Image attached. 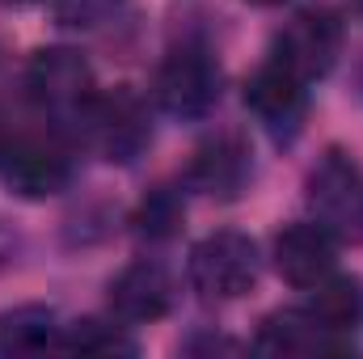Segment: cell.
I'll use <instances>...</instances> for the list:
<instances>
[{"instance_id": "6da1fadb", "label": "cell", "mask_w": 363, "mask_h": 359, "mask_svg": "<svg viewBox=\"0 0 363 359\" xmlns=\"http://www.w3.org/2000/svg\"><path fill=\"white\" fill-rule=\"evenodd\" d=\"M72 131L89 153H97L101 161H118V165H131L152 140L148 106L131 89H97L89 106L77 114Z\"/></svg>"}, {"instance_id": "7a4b0ae2", "label": "cell", "mask_w": 363, "mask_h": 359, "mask_svg": "<svg viewBox=\"0 0 363 359\" xmlns=\"http://www.w3.org/2000/svg\"><path fill=\"white\" fill-rule=\"evenodd\" d=\"M304 203L308 216L338 241H363V165L351 153L325 148L317 157L304 178Z\"/></svg>"}, {"instance_id": "3957f363", "label": "cell", "mask_w": 363, "mask_h": 359, "mask_svg": "<svg viewBox=\"0 0 363 359\" xmlns=\"http://www.w3.org/2000/svg\"><path fill=\"white\" fill-rule=\"evenodd\" d=\"M262 254L245 233H211L190 250V283L203 300H241L258 287Z\"/></svg>"}, {"instance_id": "277c9868", "label": "cell", "mask_w": 363, "mask_h": 359, "mask_svg": "<svg viewBox=\"0 0 363 359\" xmlns=\"http://www.w3.org/2000/svg\"><path fill=\"white\" fill-rule=\"evenodd\" d=\"M26 93H30V101L43 114H51L55 123L72 127L77 114L97 93V85H93L89 60L81 51H72V47H43L26 64Z\"/></svg>"}, {"instance_id": "5b68a950", "label": "cell", "mask_w": 363, "mask_h": 359, "mask_svg": "<svg viewBox=\"0 0 363 359\" xmlns=\"http://www.w3.org/2000/svg\"><path fill=\"white\" fill-rule=\"evenodd\" d=\"M220 64L207 47H174L157 72V106L174 118H203L220 101Z\"/></svg>"}, {"instance_id": "8992f818", "label": "cell", "mask_w": 363, "mask_h": 359, "mask_svg": "<svg viewBox=\"0 0 363 359\" xmlns=\"http://www.w3.org/2000/svg\"><path fill=\"white\" fill-rule=\"evenodd\" d=\"M338 51H342V21L325 9H304L279 30L271 55L287 64L304 85H313L330 77V68L338 64Z\"/></svg>"}, {"instance_id": "52a82bcc", "label": "cell", "mask_w": 363, "mask_h": 359, "mask_svg": "<svg viewBox=\"0 0 363 359\" xmlns=\"http://www.w3.org/2000/svg\"><path fill=\"white\" fill-rule=\"evenodd\" d=\"M4 186L21 199H51L72 182V157L64 144L43 136H17L0 161Z\"/></svg>"}, {"instance_id": "ba28073f", "label": "cell", "mask_w": 363, "mask_h": 359, "mask_svg": "<svg viewBox=\"0 0 363 359\" xmlns=\"http://www.w3.org/2000/svg\"><path fill=\"white\" fill-rule=\"evenodd\" d=\"M254 351L262 355H342L351 351V330H334L308 309H283L258 326Z\"/></svg>"}, {"instance_id": "9c48e42d", "label": "cell", "mask_w": 363, "mask_h": 359, "mask_svg": "<svg viewBox=\"0 0 363 359\" xmlns=\"http://www.w3.org/2000/svg\"><path fill=\"white\" fill-rule=\"evenodd\" d=\"M338 267V237L330 228H321L317 220L304 224H287L274 237V270L291 283V287H317L321 279H330Z\"/></svg>"}, {"instance_id": "30bf717a", "label": "cell", "mask_w": 363, "mask_h": 359, "mask_svg": "<svg viewBox=\"0 0 363 359\" xmlns=\"http://www.w3.org/2000/svg\"><path fill=\"white\" fill-rule=\"evenodd\" d=\"M174 309V279L161 263H131L110 279V317L123 326L161 321Z\"/></svg>"}, {"instance_id": "8fae6325", "label": "cell", "mask_w": 363, "mask_h": 359, "mask_svg": "<svg viewBox=\"0 0 363 359\" xmlns=\"http://www.w3.org/2000/svg\"><path fill=\"white\" fill-rule=\"evenodd\" d=\"M304 97H308V85L279 60H267L250 81H245V106L271 127L274 136H291L304 118Z\"/></svg>"}, {"instance_id": "7c38bea8", "label": "cell", "mask_w": 363, "mask_h": 359, "mask_svg": "<svg viewBox=\"0 0 363 359\" xmlns=\"http://www.w3.org/2000/svg\"><path fill=\"white\" fill-rule=\"evenodd\" d=\"M250 178V148L237 131H224L216 140H207L199 153H194V165H190V182L207 194H220V199H233Z\"/></svg>"}, {"instance_id": "4fadbf2b", "label": "cell", "mask_w": 363, "mask_h": 359, "mask_svg": "<svg viewBox=\"0 0 363 359\" xmlns=\"http://www.w3.org/2000/svg\"><path fill=\"white\" fill-rule=\"evenodd\" d=\"M60 338H64V326L47 304H13L0 313V359L60 351Z\"/></svg>"}, {"instance_id": "5bb4252c", "label": "cell", "mask_w": 363, "mask_h": 359, "mask_svg": "<svg viewBox=\"0 0 363 359\" xmlns=\"http://www.w3.org/2000/svg\"><path fill=\"white\" fill-rule=\"evenodd\" d=\"M60 351H77V355H135V338H127V326L118 317H110V321L85 317V321L64 326Z\"/></svg>"}, {"instance_id": "9a60e30c", "label": "cell", "mask_w": 363, "mask_h": 359, "mask_svg": "<svg viewBox=\"0 0 363 359\" xmlns=\"http://www.w3.org/2000/svg\"><path fill=\"white\" fill-rule=\"evenodd\" d=\"M308 292H313V300H308L304 309L317 313V317H321L325 326H334V330H351L363 317V292H359V283H351V279L330 275V279H321V283L308 287Z\"/></svg>"}, {"instance_id": "2e32d148", "label": "cell", "mask_w": 363, "mask_h": 359, "mask_svg": "<svg viewBox=\"0 0 363 359\" xmlns=\"http://www.w3.org/2000/svg\"><path fill=\"white\" fill-rule=\"evenodd\" d=\"M140 224H144V233H148V237H169V233L182 224V203L169 194V190H157V194L144 203Z\"/></svg>"}, {"instance_id": "e0dca14e", "label": "cell", "mask_w": 363, "mask_h": 359, "mask_svg": "<svg viewBox=\"0 0 363 359\" xmlns=\"http://www.w3.org/2000/svg\"><path fill=\"white\" fill-rule=\"evenodd\" d=\"M17 136L9 131V123H4V114H0V161H4V153H9V144H13Z\"/></svg>"}, {"instance_id": "ac0fdd59", "label": "cell", "mask_w": 363, "mask_h": 359, "mask_svg": "<svg viewBox=\"0 0 363 359\" xmlns=\"http://www.w3.org/2000/svg\"><path fill=\"white\" fill-rule=\"evenodd\" d=\"M250 4H258V9H279V4H287V0H250Z\"/></svg>"}]
</instances>
